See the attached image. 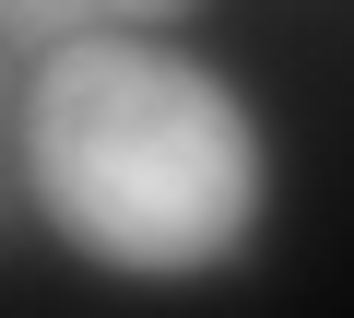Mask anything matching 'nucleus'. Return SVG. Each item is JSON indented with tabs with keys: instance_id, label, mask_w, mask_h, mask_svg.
Returning <instances> with one entry per match:
<instances>
[{
	"instance_id": "f257e3e1",
	"label": "nucleus",
	"mask_w": 354,
	"mask_h": 318,
	"mask_svg": "<svg viewBox=\"0 0 354 318\" xmlns=\"http://www.w3.org/2000/svg\"><path fill=\"white\" fill-rule=\"evenodd\" d=\"M24 189L83 259L177 283L248 248L272 166H260L248 95L213 59L165 48L153 24H118V36L83 24L24 83Z\"/></svg>"
},
{
	"instance_id": "f03ea898",
	"label": "nucleus",
	"mask_w": 354,
	"mask_h": 318,
	"mask_svg": "<svg viewBox=\"0 0 354 318\" xmlns=\"http://www.w3.org/2000/svg\"><path fill=\"white\" fill-rule=\"evenodd\" d=\"M95 12L83 0H0V36H36V48H59V36H83Z\"/></svg>"
},
{
	"instance_id": "7ed1b4c3",
	"label": "nucleus",
	"mask_w": 354,
	"mask_h": 318,
	"mask_svg": "<svg viewBox=\"0 0 354 318\" xmlns=\"http://www.w3.org/2000/svg\"><path fill=\"white\" fill-rule=\"evenodd\" d=\"M83 12H95V24H189L201 0H83Z\"/></svg>"
}]
</instances>
